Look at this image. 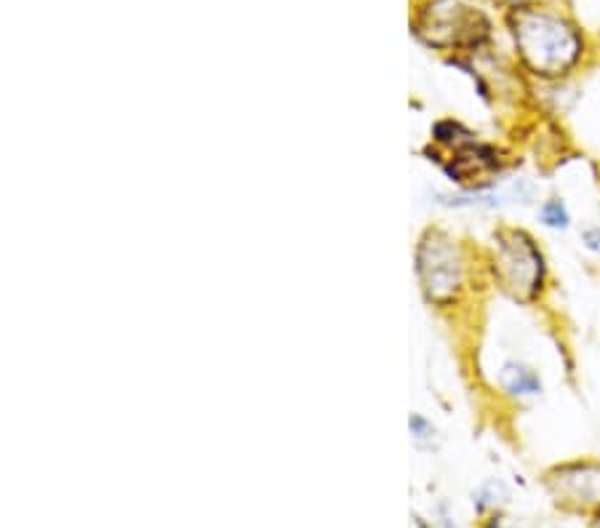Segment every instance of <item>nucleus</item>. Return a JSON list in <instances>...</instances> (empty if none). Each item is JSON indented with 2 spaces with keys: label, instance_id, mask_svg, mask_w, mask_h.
<instances>
[{
  "label": "nucleus",
  "instance_id": "nucleus-8",
  "mask_svg": "<svg viewBox=\"0 0 600 528\" xmlns=\"http://www.w3.org/2000/svg\"><path fill=\"white\" fill-rule=\"evenodd\" d=\"M584 240H587V246L592 251H600V230H587L584 232Z\"/></svg>",
  "mask_w": 600,
  "mask_h": 528
},
{
  "label": "nucleus",
  "instance_id": "nucleus-6",
  "mask_svg": "<svg viewBox=\"0 0 600 528\" xmlns=\"http://www.w3.org/2000/svg\"><path fill=\"white\" fill-rule=\"evenodd\" d=\"M502 382L504 387L510 392H515V395H534V392L542 390V387H539V379H536L531 371H526V368L520 366H504Z\"/></svg>",
  "mask_w": 600,
  "mask_h": 528
},
{
  "label": "nucleus",
  "instance_id": "nucleus-1",
  "mask_svg": "<svg viewBox=\"0 0 600 528\" xmlns=\"http://www.w3.org/2000/svg\"><path fill=\"white\" fill-rule=\"evenodd\" d=\"M523 62L542 75H560L582 54V40L571 24L544 11H518L512 19Z\"/></svg>",
  "mask_w": 600,
  "mask_h": 528
},
{
  "label": "nucleus",
  "instance_id": "nucleus-3",
  "mask_svg": "<svg viewBox=\"0 0 600 528\" xmlns=\"http://www.w3.org/2000/svg\"><path fill=\"white\" fill-rule=\"evenodd\" d=\"M416 32L432 46H462L478 43L486 35V22L478 11L459 0H432L416 22Z\"/></svg>",
  "mask_w": 600,
  "mask_h": 528
},
{
  "label": "nucleus",
  "instance_id": "nucleus-4",
  "mask_svg": "<svg viewBox=\"0 0 600 528\" xmlns=\"http://www.w3.org/2000/svg\"><path fill=\"white\" fill-rule=\"evenodd\" d=\"M419 278L424 294L432 302H448L462 286V256L459 248L440 232H430L419 246Z\"/></svg>",
  "mask_w": 600,
  "mask_h": 528
},
{
  "label": "nucleus",
  "instance_id": "nucleus-5",
  "mask_svg": "<svg viewBox=\"0 0 600 528\" xmlns=\"http://www.w3.org/2000/svg\"><path fill=\"white\" fill-rule=\"evenodd\" d=\"M555 486L563 496H568L571 502L590 507V504H600V467L598 464H574L566 470L558 472Z\"/></svg>",
  "mask_w": 600,
  "mask_h": 528
},
{
  "label": "nucleus",
  "instance_id": "nucleus-2",
  "mask_svg": "<svg viewBox=\"0 0 600 528\" xmlns=\"http://www.w3.org/2000/svg\"><path fill=\"white\" fill-rule=\"evenodd\" d=\"M494 272L504 291H510L515 299H534L542 286V254L523 232H499Z\"/></svg>",
  "mask_w": 600,
  "mask_h": 528
},
{
  "label": "nucleus",
  "instance_id": "nucleus-9",
  "mask_svg": "<svg viewBox=\"0 0 600 528\" xmlns=\"http://www.w3.org/2000/svg\"><path fill=\"white\" fill-rule=\"evenodd\" d=\"M592 528H600V515H598V518H595V523H592Z\"/></svg>",
  "mask_w": 600,
  "mask_h": 528
},
{
  "label": "nucleus",
  "instance_id": "nucleus-7",
  "mask_svg": "<svg viewBox=\"0 0 600 528\" xmlns=\"http://www.w3.org/2000/svg\"><path fill=\"white\" fill-rule=\"evenodd\" d=\"M542 219L544 224H550V227H566L568 224V214L560 200H547V203H544Z\"/></svg>",
  "mask_w": 600,
  "mask_h": 528
}]
</instances>
